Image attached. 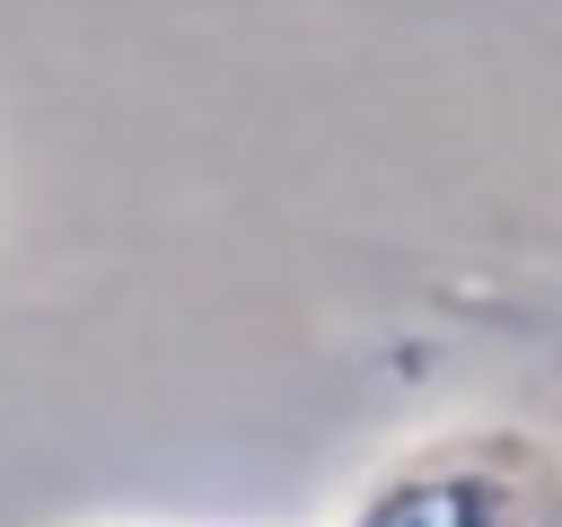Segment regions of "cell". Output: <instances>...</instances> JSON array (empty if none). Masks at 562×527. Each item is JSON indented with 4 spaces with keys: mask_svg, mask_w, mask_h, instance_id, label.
Listing matches in <instances>:
<instances>
[{
    "mask_svg": "<svg viewBox=\"0 0 562 527\" xmlns=\"http://www.w3.org/2000/svg\"><path fill=\"white\" fill-rule=\"evenodd\" d=\"M334 527H562V439L536 422H439L386 448Z\"/></svg>",
    "mask_w": 562,
    "mask_h": 527,
    "instance_id": "6da1fadb",
    "label": "cell"
}]
</instances>
